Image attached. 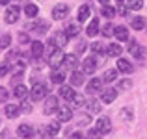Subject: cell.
<instances>
[{
	"label": "cell",
	"mask_w": 147,
	"mask_h": 139,
	"mask_svg": "<svg viewBox=\"0 0 147 139\" xmlns=\"http://www.w3.org/2000/svg\"><path fill=\"white\" fill-rule=\"evenodd\" d=\"M117 15H119V17H127V15H129V7H127V6H123V4H117Z\"/></svg>",
	"instance_id": "cell-47"
},
{
	"label": "cell",
	"mask_w": 147,
	"mask_h": 139,
	"mask_svg": "<svg viewBox=\"0 0 147 139\" xmlns=\"http://www.w3.org/2000/svg\"><path fill=\"white\" fill-rule=\"evenodd\" d=\"M11 41H13L11 33H2V35H0V52L9 48V46H11Z\"/></svg>",
	"instance_id": "cell-36"
},
{
	"label": "cell",
	"mask_w": 147,
	"mask_h": 139,
	"mask_svg": "<svg viewBox=\"0 0 147 139\" xmlns=\"http://www.w3.org/2000/svg\"><path fill=\"white\" fill-rule=\"evenodd\" d=\"M78 56H76L75 52L73 54H65V57H63V65H61V69L63 71H76V67H78Z\"/></svg>",
	"instance_id": "cell-14"
},
{
	"label": "cell",
	"mask_w": 147,
	"mask_h": 139,
	"mask_svg": "<svg viewBox=\"0 0 147 139\" xmlns=\"http://www.w3.org/2000/svg\"><path fill=\"white\" fill-rule=\"evenodd\" d=\"M9 71H11V63L9 61H0V78H4V76H7L9 74Z\"/></svg>",
	"instance_id": "cell-42"
},
{
	"label": "cell",
	"mask_w": 147,
	"mask_h": 139,
	"mask_svg": "<svg viewBox=\"0 0 147 139\" xmlns=\"http://www.w3.org/2000/svg\"><path fill=\"white\" fill-rule=\"evenodd\" d=\"M11 0H0V6H9Z\"/></svg>",
	"instance_id": "cell-49"
},
{
	"label": "cell",
	"mask_w": 147,
	"mask_h": 139,
	"mask_svg": "<svg viewBox=\"0 0 147 139\" xmlns=\"http://www.w3.org/2000/svg\"><path fill=\"white\" fill-rule=\"evenodd\" d=\"M58 108H60L58 96L49 95L47 98H45V104H43V115H52V113H56V111H58Z\"/></svg>",
	"instance_id": "cell-7"
},
{
	"label": "cell",
	"mask_w": 147,
	"mask_h": 139,
	"mask_svg": "<svg viewBox=\"0 0 147 139\" xmlns=\"http://www.w3.org/2000/svg\"><path fill=\"white\" fill-rule=\"evenodd\" d=\"M0 126H2V121H0Z\"/></svg>",
	"instance_id": "cell-53"
},
{
	"label": "cell",
	"mask_w": 147,
	"mask_h": 139,
	"mask_svg": "<svg viewBox=\"0 0 147 139\" xmlns=\"http://www.w3.org/2000/svg\"><path fill=\"white\" fill-rule=\"evenodd\" d=\"M63 57H65L63 50L56 48L54 52H50L49 56H47V65H49L50 69H61V65H63Z\"/></svg>",
	"instance_id": "cell-2"
},
{
	"label": "cell",
	"mask_w": 147,
	"mask_h": 139,
	"mask_svg": "<svg viewBox=\"0 0 147 139\" xmlns=\"http://www.w3.org/2000/svg\"><path fill=\"white\" fill-rule=\"evenodd\" d=\"M9 96H11L9 89H7V87H4V86H0V104H7Z\"/></svg>",
	"instance_id": "cell-43"
},
{
	"label": "cell",
	"mask_w": 147,
	"mask_h": 139,
	"mask_svg": "<svg viewBox=\"0 0 147 139\" xmlns=\"http://www.w3.org/2000/svg\"><path fill=\"white\" fill-rule=\"evenodd\" d=\"M76 124L78 126H90L91 124V113H88V111L78 113L76 115Z\"/></svg>",
	"instance_id": "cell-35"
},
{
	"label": "cell",
	"mask_w": 147,
	"mask_h": 139,
	"mask_svg": "<svg viewBox=\"0 0 147 139\" xmlns=\"http://www.w3.org/2000/svg\"><path fill=\"white\" fill-rule=\"evenodd\" d=\"M86 108H88V113L97 115V113H100V110H102V102L97 100V98H91V100L86 102Z\"/></svg>",
	"instance_id": "cell-29"
},
{
	"label": "cell",
	"mask_w": 147,
	"mask_h": 139,
	"mask_svg": "<svg viewBox=\"0 0 147 139\" xmlns=\"http://www.w3.org/2000/svg\"><path fill=\"white\" fill-rule=\"evenodd\" d=\"M95 130H97L100 136H106V134H110V132H112V119L106 117V115L99 117L97 121H95Z\"/></svg>",
	"instance_id": "cell-5"
},
{
	"label": "cell",
	"mask_w": 147,
	"mask_h": 139,
	"mask_svg": "<svg viewBox=\"0 0 147 139\" xmlns=\"http://www.w3.org/2000/svg\"><path fill=\"white\" fill-rule=\"evenodd\" d=\"M114 37L117 39V43H129L130 41V33H129V28L123 24L115 26L114 28Z\"/></svg>",
	"instance_id": "cell-16"
},
{
	"label": "cell",
	"mask_w": 147,
	"mask_h": 139,
	"mask_svg": "<svg viewBox=\"0 0 147 139\" xmlns=\"http://www.w3.org/2000/svg\"><path fill=\"white\" fill-rule=\"evenodd\" d=\"M49 96V86L45 82H34L32 89H30V96L28 98L32 102H39V100H45Z\"/></svg>",
	"instance_id": "cell-1"
},
{
	"label": "cell",
	"mask_w": 147,
	"mask_h": 139,
	"mask_svg": "<svg viewBox=\"0 0 147 139\" xmlns=\"http://www.w3.org/2000/svg\"><path fill=\"white\" fill-rule=\"evenodd\" d=\"M97 2L100 4V6H108V4H110V0H97Z\"/></svg>",
	"instance_id": "cell-50"
},
{
	"label": "cell",
	"mask_w": 147,
	"mask_h": 139,
	"mask_svg": "<svg viewBox=\"0 0 147 139\" xmlns=\"http://www.w3.org/2000/svg\"><path fill=\"white\" fill-rule=\"evenodd\" d=\"M125 6L129 7L130 11H140L142 7H144V0H127Z\"/></svg>",
	"instance_id": "cell-39"
},
{
	"label": "cell",
	"mask_w": 147,
	"mask_h": 139,
	"mask_svg": "<svg viewBox=\"0 0 147 139\" xmlns=\"http://www.w3.org/2000/svg\"><path fill=\"white\" fill-rule=\"evenodd\" d=\"M117 89H115V87H106V89H102L100 91V96H99V100L102 104H112V102H115V98H117Z\"/></svg>",
	"instance_id": "cell-13"
},
{
	"label": "cell",
	"mask_w": 147,
	"mask_h": 139,
	"mask_svg": "<svg viewBox=\"0 0 147 139\" xmlns=\"http://www.w3.org/2000/svg\"><path fill=\"white\" fill-rule=\"evenodd\" d=\"M21 17V7L19 6H7L6 11H4V21L6 24H15Z\"/></svg>",
	"instance_id": "cell-6"
},
{
	"label": "cell",
	"mask_w": 147,
	"mask_h": 139,
	"mask_svg": "<svg viewBox=\"0 0 147 139\" xmlns=\"http://www.w3.org/2000/svg\"><path fill=\"white\" fill-rule=\"evenodd\" d=\"M82 72L86 76H91V74H95V71H97V67H99V59H97V56H88V57H84L82 59Z\"/></svg>",
	"instance_id": "cell-3"
},
{
	"label": "cell",
	"mask_w": 147,
	"mask_h": 139,
	"mask_svg": "<svg viewBox=\"0 0 147 139\" xmlns=\"http://www.w3.org/2000/svg\"><path fill=\"white\" fill-rule=\"evenodd\" d=\"M71 104H73V108H82V106H86V98H84V95L76 93V95L73 96Z\"/></svg>",
	"instance_id": "cell-40"
},
{
	"label": "cell",
	"mask_w": 147,
	"mask_h": 139,
	"mask_svg": "<svg viewBox=\"0 0 147 139\" xmlns=\"http://www.w3.org/2000/svg\"><path fill=\"white\" fill-rule=\"evenodd\" d=\"M69 11H71V7H69L67 4H63V2L56 4V6L52 7V13H50L52 15V21H63V19L69 15Z\"/></svg>",
	"instance_id": "cell-8"
},
{
	"label": "cell",
	"mask_w": 147,
	"mask_h": 139,
	"mask_svg": "<svg viewBox=\"0 0 147 139\" xmlns=\"http://www.w3.org/2000/svg\"><path fill=\"white\" fill-rule=\"evenodd\" d=\"M86 48H88V45L84 43V41H78V45L75 46V54H76V56H80L82 52H86Z\"/></svg>",
	"instance_id": "cell-45"
},
{
	"label": "cell",
	"mask_w": 147,
	"mask_h": 139,
	"mask_svg": "<svg viewBox=\"0 0 147 139\" xmlns=\"http://www.w3.org/2000/svg\"><path fill=\"white\" fill-rule=\"evenodd\" d=\"M119 117H121L123 121H130V119H132V110H130V108H123V110L119 111Z\"/></svg>",
	"instance_id": "cell-44"
},
{
	"label": "cell",
	"mask_w": 147,
	"mask_h": 139,
	"mask_svg": "<svg viewBox=\"0 0 147 139\" xmlns=\"http://www.w3.org/2000/svg\"><path fill=\"white\" fill-rule=\"evenodd\" d=\"M75 95H76V91H75V87H73V86H67V84H63V86H58V96H60V98L69 100V102H71Z\"/></svg>",
	"instance_id": "cell-19"
},
{
	"label": "cell",
	"mask_w": 147,
	"mask_h": 139,
	"mask_svg": "<svg viewBox=\"0 0 147 139\" xmlns=\"http://www.w3.org/2000/svg\"><path fill=\"white\" fill-rule=\"evenodd\" d=\"M115 2H117V4H125L127 0H115Z\"/></svg>",
	"instance_id": "cell-51"
},
{
	"label": "cell",
	"mask_w": 147,
	"mask_h": 139,
	"mask_svg": "<svg viewBox=\"0 0 147 139\" xmlns=\"http://www.w3.org/2000/svg\"><path fill=\"white\" fill-rule=\"evenodd\" d=\"M84 80H86V74L82 71H73L71 76H69V86L80 87V86H84Z\"/></svg>",
	"instance_id": "cell-24"
},
{
	"label": "cell",
	"mask_w": 147,
	"mask_h": 139,
	"mask_svg": "<svg viewBox=\"0 0 147 139\" xmlns=\"http://www.w3.org/2000/svg\"><path fill=\"white\" fill-rule=\"evenodd\" d=\"M22 11H24V15L28 19H37V15H39V6L34 2H26L24 7H22Z\"/></svg>",
	"instance_id": "cell-27"
},
{
	"label": "cell",
	"mask_w": 147,
	"mask_h": 139,
	"mask_svg": "<svg viewBox=\"0 0 147 139\" xmlns=\"http://www.w3.org/2000/svg\"><path fill=\"white\" fill-rule=\"evenodd\" d=\"M130 28L136 30V32H142V30L147 28V19L142 17V15H136V17L130 21Z\"/></svg>",
	"instance_id": "cell-28"
},
{
	"label": "cell",
	"mask_w": 147,
	"mask_h": 139,
	"mask_svg": "<svg viewBox=\"0 0 147 139\" xmlns=\"http://www.w3.org/2000/svg\"><path fill=\"white\" fill-rule=\"evenodd\" d=\"M56 115H58V121H60L61 124L75 119V115H73V108H69V106H60L58 111H56Z\"/></svg>",
	"instance_id": "cell-17"
},
{
	"label": "cell",
	"mask_w": 147,
	"mask_h": 139,
	"mask_svg": "<svg viewBox=\"0 0 147 139\" xmlns=\"http://www.w3.org/2000/svg\"><path fill=\"white\" fill-rule=\"evenodd\" d=\"M114 28H115V26L112 24L110 21H106V24L100 28V35L106 37V39H108V37H114Z\"/></svg>",
	"instance_id": "cell-37"
},
{
	"label": "cell",
	"mask_w": 147,
	"mask_h": 139,
	"mask_svg": "<svg viewBox=\"0 0 147 139\" xmlns=\"http://www.w3.org/2000/svg\"><path fill=\"white\" fill-rule=\"evenodd\" d=\"M90 50H91L93 56H106V45L102 41H93L90 45Z\"/></svg>",
	"instance_id": "cell-30"
},
{
	"label": "cell",
	"mask_w": 147,
	"mask_h": 139,
	"mask_svg": "<svg viewBox=\"0 0 147 139\" xmlns=\"http://www.w3.org/2000/svg\"><path fill=\"white\" fill-rule=\"evenodd\" d=\"M17 137L19 139H34V137H36V130H34L32 124L22 122V124L17 126Z\"/></svg>",
	"instance_id": "cell-9"
},
{
	"label": "cell",
	"mask_w": 147,
	"mask_h": 139,
	"mask_svg": "<svg viewBox=\"0 0 147 139\" xmlns=\"http://www.w3.org/2000/svg\"><path fill=\"white\" fill-rule=\"evenodd\" d=\"M100 33V24H99V19H91L86 26V35L88 37H95Z\"/></svg>",
	"instance_id": "cell-26"
},
{
	"label": "cell",
	"mask_w": 147,
	"mask_h": 139,
	"mask_svg": "<svg viewBox=\"0 0 147 139\" xmlns=\"http://www.w3.org/2000/svg\"><path fill=\"white\" fill-rule=\"evenodd\" d=\"M45 54V45L41 41H32L30 43V57L32 59H41V56Z\"/></svg>",
	"instance_id": "cell-18"
},
{
	"label": "cell",
	"mask_w": 147,
	"mask_h": 139,
	"mask_svg": "<svg viewBox=\"0 0 147 139\" xmlns=\"http://www.w3.org/2000/svg\"><path fill=\"white\" fill-rule=\"evenodd\" d=\"M121 54H123V46L121 43H108L106 45V56L108 57H121Z\"/></svg>",
	"instance_id": "cell-25"
},
{
	"label": "cell",
	"mask_w": 147,
	"mask_h": 139,
	"mask_svg": "<svg viewBox=\"0 0 147 139\" xmlns=\"http://www.w3.org/2000/svg\"><path fill=\"white\" fill-rule=\"evenodd\" d=\"M117 69H106V71L102 72V82L104 84H112V82H115L117 80Z\"/></svg>",
	"instance_id": "cell-34"
},
{
	"label": "cell",
	"mask_w": 147,
	"mask_h": 139,
	"mask_svg": "<svg viewBox=\"0 0 147 139\" xmlns=\"http://www.w3.org/2000/svg\"><path fill=\"white\" fill-rule=\"evenodd\" d=\"M100 15H102L106 21H112V19L117 15V9H115L114 6H110V4H108V6H102V7H100Z\"/></svg>",
	"instance_id": "cell-33"
},
{
	"label": "cell",
	"mask_w": 147,
	"mask_h": 139,
	"mask_svg": "<svg viewBox=\"0 0 147 139\" xmlns=\"http://www.w3.org/2000/svg\"><path fill=\"white\" fill-rule=\"evenodd\" d=\"M69 139H88V137H86V134H84V132H78V130H76V132L69 134Z\"/></svg>",
	"instance_id": "cell-48"
},
{
	"label": "cell",
	"mask_w": 147,
	"mask_h": 139,
	"mask_svg": "<svg viewBox=\"0 0 147 139\" xmlns=\"http://www.w3.org/2000/svg\"><path fill=\"white\" fill-rule=\"evenodd\" d=\"M115 69H117V72H121V74H132L134 72V65L130 59H127V57H117V61H115Z\"/></svg>",
	"instance_id": "cell-10"
},
{
	"label": "cell",
	"mask_w": 147,
	"mask_h": 139,
	"mask_svg": "<svg viewBox=\"0 0 147 139\" xmlns=\"http://www.w3.org/2000/svg\"><path fill=\"white\" fill-rule=\"evenodd\" d=\"M60 130H61V122L58 121H52V122H49L47 126L43 128V132H45V136H49V137H56L58 134H60Z\"/></svg>",
	"instance_id": "cell-23"
},
{
	"label": "cell",
	"mask_w": 147,
	"mask_h": 139,
	"mask_svg": "<svg viewBox=\"0 0 147 139\" xmlns=\"http://www.w3.org/2000/svg\"><path fill=\"white\" fill-rule=\"evenodd\" d=\"M19 106H21V111H22V113H32V111H34V104H32V100H28V98L22 100Z\"/></svg>",
	"instance_id": "cell-41"
},
{
	"label": "cell",
	"mask_w": 147,
	"mask_h": 139,
	"mask_svg": "<svg viewBox=\"0 0 147 139\" xmlns=\"http://www.w3.org/2000/svg\"><path fill=\"white\" fill-rule=\"evenodd\" d=\"M91 17V6L90 4H82L76 11V22H86Z\"/></svg>",
	"instance_id": "cell-22"
},
{
	"label": "cell",
	"mask_w": 147,
	"mask_h": 139,
	"mask_svg": "<svg viewBox=\"0 0 147 139\" xmlns=\"http://www.w3.org/2000/svg\"><path fill=\"white\" fill-rule=\"evenodd\" d=\"M11 95L22 102V100H26L30 96V89L24 86V84H17V86H13V93H11Z\"/></svg>",
	"instance_id": "cell-20"
},
{
	"label": "cell",
	"mask_w": 147,
	"mask_h": 139,
	"mask_svg": "<svg viewBox=\"0 0 147 139\" xmlns=\"http://www.w3.org/2000/svg\"><path fill=\"white\" fill-rule=\"evenodd\" d=\"M50 139H58V137H50Z\"/></svg>",
	"instance_id": "cell-52"
},
{
	"label": "cell",
	"mask_w": 147,
	"mask_h": 139,
	"mask_svg": "<svg viewBox=\"0 0 147 139\" xmlns=\"http://www.w3.org/2000/svg\"><path fill=\"white\" fill-rule=\"evenodd\" d=\"M63 32L69 35V39H71V37H78L80 35V22H71V24H67Z\"/></svg>",
	"instance_id": "cell-32"
},
{
	"label": "cell",
	"mask_w": 147,
	"mask_h": 139,
	"mask_svg": "<svg viewBox=\"0 0 147 139\" xmlns=\"http://www.w3.org/2000/svg\"><path fill=\"white\" fill-rule=\"evenodd\" d=\"M26 30H32V32L39 33V35H45V33L50 30V22L45 21V19H36L34 22L26 24Z\"/></svg>",
	"instance_id": "cell-4"
},
{
	"label": "cell",
	"mask_w": 147,
	"mask_h": 139,
	"mask_svg": "<svg viewBox=\"0 0 147 139\" xmlns=\"http://www.w3.org/2000/svg\"><path fill=\"white\" fill-rule=\"evenodd\" d=\"M104 82H102V78H97V76H91V80L86 84V93L88 95H95V93H100L104 89Z\"/></svg>",
	"instance_id": "cell-12"
},
{
	"label": "cell",
	"mask_w": 147,
	"mask_h": 139,
	"mask_svg": "<svg viewBox=\"0 0 147 139\" xmlns=\"http://www.w3.org/2000/svg\"><path fill=\"white\" fill-rule=\"evenodd\" d=\"M52 39H54V43H56L58 48H63V46H67V43H69V35L63 30H61V32H56V35H54Z\"/></svg>",
	"instance_id": "cell-31"
},
{
	"label": "cell",
	"mask_w": 147,
	"mask_h": 139,
	"mask_svg": "<svg viewBox=\"0 0 147 139\" xmlns=\"http://www.w3.org/2000/svg\"><path fill=\"white\" fill-rule=\"evenodd\" d=\"M19 43H22V45H30V43H32V39L28 37V33H26V32H21V33H19Z\"/></svg>",
	"instance_id": "cell-46"
},
{
	"label": "cell",
	"mask_w": 147,
	"mask_h": 139,
	"mask_svg": "<svg viewBox=\"0 0 147 139\" xmlns=\"http://www.w3.org/2000/svg\"><path fill=\"white\" fill-rule=\"evenodd\" d=\"M49 80L54 84V86H63L65 80H67V74H65L63 69H52L49 74Z\"/></svg>",
	"instance_id": "cell-15"
},
{
	"label": "cell",
	"mask_w": 147,
	"mask_h": 139,
	"mask_svg": "<svg viewBox=\"0 0 147 139\" xmlns=\"http://www.w3.org/2000/svg\"><path fill=\"white\" fill-rule=\"evenodd\" d=\"M22 111H21V106L19 104H6L4 106V115H6V119H17L19 115H21Z\"/></svg>",
	"instance_id": "cell-21"
},
{
	"label": "cell",
	"mask_w": 147,
	"mask_h": 139,
	"mask_svg": "<svg viewBox=\"0 0 147 139\" xmlns=\"http://www.w3.org/2000/svg\"><path fill=\"white\" fill-rule=\"evenodd\" d=\"M130 87H132V80L130 78H121V80H117V87H115V89L117 91H129Z\"/></svg>",
	"instance_id": "cell-38"
},
{
	"label": "cell",
	"mask_w": 147,
	"mask_h": 139,
	"mask_svg": "<svg viewBox=\"0 0 147 139\" xmlns=\"http://www.w3.org/2000/svg\"><path fill=\"white\" fill-rule=\"evenodd\" d=\"M129 52H130V56H132L134 59H144V57H145V48L138 43L136 39L129 41Z\"/></svg>",
	"instance_id": "cell-11"
}]
</instances>
